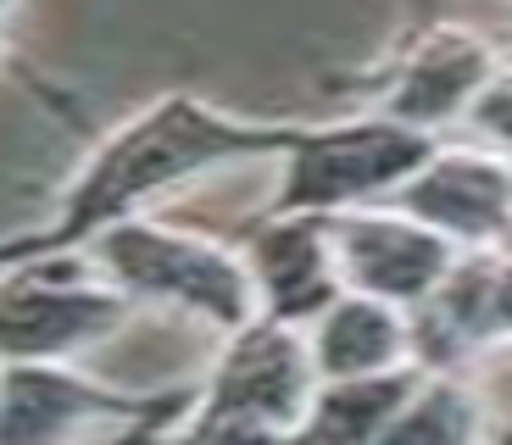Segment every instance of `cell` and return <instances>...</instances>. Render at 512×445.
Masks as SVG:
<instances>
[{
    "mask_svg": "<svg viewBox=\"0 0 512 445\" xmlns=\"http://www.w3.org/2000/svg\"><path fill=\"white\" fill-rule=\"evenodd\" d=\"M295 123H251V117L218 112L195 89H167L151 106L101 134L78 173L62 184L51 217L34 229L0 234V273L45 256H84V245L101 240L117 223L151 217L162 195L184 190L195 178L234 162L279 156Z\"/></svg>",
    "mask_w": 512,
    "mask_h": 445,
    "instance_id": "cell-1",
    "label": "cell"
},
{
    "mask_svg": "<svg viewBox=\"0 0 512 445\" xmlns=\"http://www.w3.org/2000/svg\"><path fill=\"white\" fill-rule=\"evenodd\" d=\"M84 262L134 312L167 306V312L212 323L218 334H234L256 318V295L240 251L201 229H179V223H162V217H134V223H117L101 240L84 245Z\"/></svg>",
    "mask_w": 512,
    "mask_h": 445,
    "instance_id": "cell-2",
    "label": "cell"
},
{
    "mask_svg": "<svg viewBox=\"0 0 512 445\" xmlns=\"http://www.w3.org/2000/svg\"><path fill=\"white\" fill-rule=\"evenodd\" d=\"M440 140L401 128L390 117H346V123L290 128L279 162V195L268 217H334L351 206H379L429 162Z\"/></svg>",
    "mask_w": 512,
    "mask_h": 445,
    "instance_id": "cell-3",
    "label": "cell"
},
{
    "mask_svg": "<svg viewBox=\"0 0 512 445\" xmlns=\"http://www.w3.org/2000/svg\"><path fill=\"white\" fill-rule=\"evenodd\" d=\"M195 407V384L128 395L78 362H0V445H78L90 429L173 434Z\"/></svg>",
    "mask_w": 512,
    "mask_h": 445,
    "instance_id": "cell-4",
    "label": "cell"
},
{
    "mask_svg": "<svg viewBox=\"0 0 512 445\" xmlns=\"http://www.w3.org/2000/svg\"><path fill=\"white\" fill-rule=\"evenodd\" d=\"M134 306L84 256H45L0 273V362H73L128 329Z\"/></svg>",
    "mask_w": 512,
    "mask_h": 445,
    "instance_id": "cell-5",
    "label": "cell"
},
{
    "mask_svg": "<svg viewBox=\"0 0 512 445\" xmlns=\"http://www.w3.org/2000/svg\"><path fill=\"white\" fill-rule=\"evenodd\" d=\"M318 373L307 356V334L284 323L251 318L245 329L223 334V351L201 384L184 423H256V429L295 434L307 418Z\"/></svg>",
    "mask_w": 512,
    "mask_h": 445,
    "instance_id": "cell-6",
    "label": "cell"
},
{
    "mask_svg": "<svg viewBox=\"0 0 512 445\" xmlns=\"http://www.w3.org/2000/svg\"><path fill=\"white\" fill-rule=\"evenodd\" d=\"M496 67V45L485 34L462 23H423L384 56V67L368 78L362 95L373 117H390V123L440 140V128L468 117L474 95Z\"/></svg>",
    "mask_w": 512,
    "mask_h": 445,
    "instance_id": "cell-7",
    "label": "cell"
},
{
    "mask_svg": "<svg viewBox=\"0 0 512 445\" xmlns=\"http://www.w3.org/2000/svg\"><path fill=\"white\" fill-rule=\"evenodd\" d=\"M407 334L423 373H462L474 356L512 345V240L462 251L435 295L407 312Z\"/></svg>",
    "mask_w": 512,
    "mask_h": 445,
    "instance_id": "cell-8",
    "label": "cell"
},
{
    "mask_svg": "<svg viewBox=\"0 0 512 445\" xmlns=\"http://www.w3.org/2000/svg\"><path fill=\"white\" fill-rule=\"evenodd\" d=\"M329 251L334 273L346 295H368L396 312H412L418 301L435 295V284L451 273L457 245L440 240L435 229L412 223L396 206H351L329 217Z\"/></svg>",
    "mask_w": 512,
    "mask_h": 445,
    "instance_id": "cell-9",
    "label": "cell"
},
{
    "mask_svg": "<svg viewBox=\"0 0 512 445\" xmlns=\"http://www.w3.org/2000/svg\"><path fill=\"white\" fill-rule=\"evenodd\" d=\"M384 206L435 229L457 251L512 240V156L485 145H435L429 162Z\"/></svg>",
    "mask_w": 512,
    "mask_h": 445,
    "instance_id": "cell-10",
    "label": "cell"
},
{
    "mask_svg": "<svg viewBox=\"0 0 512 445\" xmlns=\"http://www.w3.org/2000/svg\"><path fill=\"white\" fill-rule=\"evenodd\" d=\"M234 251L251 279L256 318L268 323L307 329L346 295L329 251V217H256Z\"/></svg>",
    "mask_w": 512,
    "mask_h": 445,
    "instance_id": "cell-11",
    "label": "cell"
},
{
    "mask_svg": "<svg viewBox=\"0 0 512 445\" xmlns=\"http://www.w3.org/2000/svg\"><path fill=\"white\" fill-rule=\"evenodd\" d=\"M307 356L318 384H346V379H379V373L412 368V334L407 312L368 295H340L318 323H307Z\"/></svg>",
    "mask_w": 512,
    "mask_h": 445,
    "instance_id": "cell-12",
    "label": "cell"
},
{
    "mask_svg": "<svg viewBox=\"0 0 512 445\" xmlns=\"http://www.w3.org/2000/svg\"><path fill=\"white\" fill-rule=\"evenodd\" d=\"M423 368H396L379 379H346V384H318L307 418L295 429V445H373V434L396 418V407L412 395Z\"/></svg>",
    "mask_w": 512,
    "mask_h": 445,
    "instance_id": "cell-13",
    "label": "cell"
},
{
    "mask_svg": "<svg viewBox=\"0 0 512 445\" xmlns=\"http://www.w3.org/2000/svg\"><path fill=\"white\" fill-rule=\"evenodd\" d=\"M490 412L462 373H423L373 445H485Z\"/></svg>",
    "mask_w": 512,
    "mask_h": 445,
    "instance_id": "cell-14",
    "label": "cell"
},
{
    "mask_svg": "<svg viewBox=\"0 0 512 445\" xmlns=\"http://www.w3.org/2000/svg\"><path fill=\"white\" fill-rule=\"evenodd\" d=\"M462 123L474 128V134H485L501 156L512 151V67H496V73L485 78V89L474 95V106H468Z\"/></svg>",
    "mask_w": 512,
    "mask_h": 445,
    "instance_id": "cell-15",
    "label": "cell"
},
{
    "mask_svg": "<svg viewBox=\"0 0 512 445\" xmlns=\"http://www.w3.org/2000/svg\"><path fill=\"white\" fill-rule=\"evenodd\" d=\"M117 445H162V434H123Z\"/></svg>",
    "mask_w": 512,
    "mask_h": 445,
    "instance_id": "cell-16",
    "label": "cell"
},
{
    "mask_svg": "<svg viewBox=\"0 0 512 445\" xmlns=\"http://www.w3.org/2000/svg\"><path fill=\"white\" fill-rule=\"evenodd\" d=\"M490 445H512V423H496V429H490Z\"/></svg>",
    "mask_w": 512,
    "mask_h": 445,
    "instance_id": "cell-17",
    "label": "cell"
},
{
    "mask_svg": "<svg viewBox=\"0 0 512 445\" xmlns=\"http://www.w3.org/2000/svg\"><path fill=\"white\" fill-rule=\"evenodd\" d=\"M12 6H17V0H0V17H6V12H12Z\"/></svg>",
    "mask_w": 512,
    "mask_h": 445,
    "instance_id": "cell-18",
    "label": "cell"
},
{
    "mask_svg": "<svg viewBox=\"0 0 512 445\" xmlns=\"http://www.w3.org/2000/svg\"><path fill=\"white\" fill-rule=\"evenodd\" d=\"M0 28H6V17H0Z\"/></svg>",
    "mask_w": 512,
    "mask_h": 445,
    "instance_id": "cell-19",
    "label": "cell"
}]
</instances>
